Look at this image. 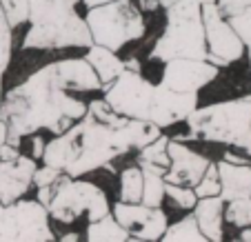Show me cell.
Masks as SVG:
<instances>
[{
	"label": "cell",
	"mask_w": 251,
	"mask_h": 242,
	"mask_svg": "<svg viewBox=\"0 0 251 242\" xmlns=\"http://www.w3.org/2000/svg\"><path fill=\"white\" fill-rule=\"evenodd\" d=\"M36 167V158L23 153L14 160H0V204L16 202L29 194Z\"/></svg>",
	"instance_id": "4fadbf2b"
},
{
	"label": "cell",
	"mask_w": 251,
	"mask_h": 242,
	"mask_svg": "<svg viewBox=\"0 0 251 242\" xmlns=\"http://www.w3.org/2000/svg\"><path fill=\"white\" fill-rule=\"evenodd\" d=\"M11 53H14V29L7 23L5 11L0 9V102H2V80L11 65Z\"/></svg>",
	"instance_id": "44dd1931"
},
{
	"label": "cell",
	"mask_w": 251,
	"mask_h": 242,
	"mask_svg": "<svg viewBox=\"0 0 251 242\" xmlns=\"http://www.w3.org/2000/svg\"><path fill=\"white\" fill-rule=\"evenodd\" d=\"M223 160H227V162H236V165H245V162H249L247 158L238 156V153H233V151H227V153H225Z\"/></svg>",
	"instance_id": "8d00e7d4"
},
{
	"label": "cell",
	"mask_w": 251,
	"mask_h": 242,
	"mask_svg": "<svg viewBox=\"0 0 251 242\" xmlns=\"http://www.w3.org/2000/svg\"><path fill=\"white\" fill-rule=\"evenodd\" d=\"M187 133L174 140H202L240 149L251 158V96L196 107L185 120Z\"/></svg>",
	"instance_id": "5b68a950"
},
{
	"label": "cell",
	"mask_w": 251,
	"mask_h": 242,
	"mask_svg": "<svg viewBox=\"0 0 251 242\" xmlns=\"http://www.w3.org/2000/svg\"><path fill=\"white\" fill-rule=\"evenodd\" d=\"M49 218L56 222L69 224L76 222L80 216L87 220H98L109 214V198L96 182L71 178L62 173V178L53 185V195L47 204Z\"/></svg>",
	"instance_id": "ba28073f"
},
{
	"label": "cell",
	"mask_w": 251,
	"mask_h": 242,
	"mask_svg": "<svg viewBox=\"0 0 251 242\" xmlns=\"http://www.w3.org/2000/svg\"><path fill=\"white\" fill-rule=\"evenodd\" d=\"M167 145H169V136L160 133L156 140H151L149 145L138 149V167L142 171H151V173H160L165 178V171L169 167V151H167Z\"/></svg>",
	"instance_id": "e0dca14e"
},
{
	"label": "cell",
	"mask_w": 251,
	"mask_h": 242,
	"mask_svg": "<svg viewBox=\"0 0 251 242\" xmlns=\"http://www.w3.org/2000/svg\"><path fill=\"white\" fill-rule=\"evenodd\" d=\"M158 2H160V7H162V9H167V7H169V5H174L176 0H158Z\"/></svg>",
	"instance_id": "60d3db41"
},
{
	"label": "cell",
	"mask_w": 251,
	"mask_h": 242,
	"mask_svg": "<svg viewBox=\"0 0 251 242\" xmlns=\"http://www.w3.org/2000/svg\"><path fill=\"white\" fill-rule=\"evenodd\" d=\"M167 151H169V167L165 171V182L171 185L194 187L211 162L207 156L194 151L182 140H174V138H169Z\"/></svg>",
	"instance_id": "7c38bea8"
},
{
	"label": "cell",
	"mask_w": 251,
	"mask_h": 242,
	"mask_svg": "<svg viewBox=\"0 0 251 242\" xmlns=\"http://www.w3.org/2000/svg\"><path fill=\"white\" fill-rule=\"evenodd\" d=\"M58 240H62V242H78V240H82V236H80V233H62V236H58Z\"/></svg>",
	"instance_id": "74e56055"
},
{
	"label": "cell",
	"mask_w": 251,
	"mask_h": 242,
	"mask_svg": "<svg viewBox=\"0 0 251 242\" xmlns=\"http://www.w3.org/2000/svg\"><path fill=\"white\" fill-rule=\"evenodd\" d=\"M227 20L233 27V31L240 36V40L245 43V47L251 45V5L245 7V9H240V11H236V14L227 16Z\"/></svg>",
	"instance_id": "f1b7e54d"
},
{
	"label": "cell",
	"mask_w": 251,
	"mask_h": 242,
	"mask_svg": "<svg viewBox=\"0 0 251 242\" xmlns=\"http://www.w3.org/2000/svg\"><path fill=\"white\" fill-rule=\"evenodd\" d=\"M162 240L165 242H207L198 222H196L194 214H187L178 222L167 224V231L162 233Z\"/></svg>",
	"instance_id": "ffe728a7"
},
{
	"label": "cell",
	"mask_w": 251,
	"mask_h": 242,
	"mask_svg": "<svg viewBox=\"0 0 251 242\" xmlns=\"http://www.w3.org/2000/svg\"><path fill=\"white\" fill-rule=\"evenodd\" d=\"M153 209H156V207H147V204H142V202H123V200H118V202L111 207V214H114V218L127 229L129 236L133 238L149 220H151Z\"/></svg>",
	"instance_id": "ac0fdd59"
},
{
	"label": "cell",
	"mask_w": 251,
	"mask_h": 242,
	"mask_svg": "<svg viewBox=\"0 0 251 242\" xmlns=\"http://www.w3.org/2000/svg\"><path fill=\"white\" fill-rule=\"evenodd\" d=\"M0 207H2V204H0Z\"/></svg>",
	"instance_id": "ee69618b"
},
{
	"label": "cell",
	"mask_w": 251,
	"mask_h": 242,
	"mask_svg": "<svg viewBox=\"0 0 251 242\" xmlns=\"http://www.w3.org/2000/svg\"><path fill=\"white\" fill-rule=\"evenodd\" d=\"M216 5L220 7V11H223L225 16H231V14H236V11L249 7L251 0H216Z\"/></svg>",
	"instance_id": "4dcf8cb0"
},
{
	"label": "cell",
	"mask_w": 251,
	"mask_h": 242,
	"mask_svg": "<svg viewBox=\"0 0 251 242\" xmlns=\"http://www.w3.org/2000/svg\"><path fill=\"white\" fill-rule=\"evenodd\" d=\"M202 24L204 40H207V60L216 67H229L238 62L245 53V43L240 40L233 27L229 24L227 16L220 11L216 2L202 5Z\"/></svg>",
	"instance_id": "30bf717a"
},
{
	"label": "cell",
	"mask_w": 251,
	"mask_h": 242,
	"mask_svg": "<svg viewBox=\"0 0 251 242\" xmlns=\"http://www.w3.org/2000/svg\"><path fill=\"white\" fill-rule=\"evenodd\" d=\"M162 85L180 94H200L220 73V67L202 58H171L162 62Z\"/></svg>",
	"instance_id": "8fae6325"
},
{
	"label": "cell",
	"mask_w": 251,
	"mask_h": 242,
	"mask_svg": "<svg viewBox=\"0 0 251 242\" xmlns=\"http://www.w3.org/2000/svg\"><path fill=\"white\" fill-rule=\"evenodd\" d=\"M85 58L91 67H94L96 76L100 78V82L104 85H109L111 80L120 76L125 72V60L118 56V51L109 47H102V45H91V47L85 49Z\"/></svg>",
	"instance_id": "2e32d148"
},
{
	"label": "cell",
	"mask_w": 251,
	"mask_h": 242,
	"mask_svg": "<svg viewBox=\"0 0 251 242\" xmlns=\"http://www.w3.org/2000/svg\"><path fill=\"white\" fill-rule=\"evenodd\" d=\"M160 133L158 124L125 118L104 98H94L80 120L45 145L40 160L71 178H80L96 169H111L116 158L145 147Z\"/></svg>",
	"instance_id": "7a4b0ae2"
},
{
	"label": "cell",
	"mask_w": 251,
	"mask_h": 242,
	"mask_svg": "<svg viewBox=\"0 0 251 242\" xmlns=\"http://www.w3.org/2000/svg\"><path fill=\"white\" fill-rule=\"evenodd\" d=\"M118 195L123 202H140L142 198V169L140 167H127L120 171V189Z\"/></svg>",
	"instance_id": "7402d4cb"
},
{
	"label": "cell",
	"mask_w": 251,
	"mask_h": 242,
	"mask_svg": "<svg viewBox=\"0 0 251 242\" xmlns=\"http://www.w3.org/2000/svg\"><path fill=\"white\" fill-rule=\"evenodd\" d=\"M80 0H29V29L25 51L87 49L94 45L85 16L78 14Z\"/></svg>",
	"instance_id": "277c9868"
},
{
	"label": "cell",
	"mask_w": 251,
	"mask_h": 242,
	"mask_svg": "<svg viewBox=\"0 0 251 242\" xmlns=\"http://www.w3.org/2000/svg\"><path fill=\"white\" fill-rule=\"evenodd\" d=\"M60 178H62V171L51 165H45V162H43V167H36V171H33V185L36 187L56 185Z\"/></svg>",
	"instance_id": "f546056e"
},
{
	"label": "cell",
	"mask_w": 251,
	"mask_h": 242,
	"mask_svg": "<svg viewBox=\"0 0 251 242\" xmlns=\"http://www.w3.org/2000/svg\"><path fill=\"white\" fill-rule=\"evenodd\" d=\"M167 23L149 51V60L167 62L171 58L207 60V40L202 24V5L198 0H176L167 7Z\"/></svg>",
	"instance_id": "8992f818"
},
{
	"label": "cell",
	"mask_w": 251,
	"mask_h": 242,
	"mask_svg": "<svg viewBox=\"0 0 251 242\" xmlns=\"http://www.w3.org/2000/svg\"><path fill=\"white\" fill-rule=\"evenodd\" d=\"M218 180H220V198L227 202L233 198L251 195V165H236V162L218 160Z\"/></svg>",
	"instance_id": "9a60e30c"
},
{
	"label": "cell",
	"mask_w": 251,
	"mask_h": 242,
	"mask_svg": "<svg viewBox=\"0 0 251 242\" xmlns=\"http://www.w3.org/2000/svg\"><path fill=\"white\" fill-rule=\"evenodd\" d=\"M9 140V124H7V120L0 118V147Z\"/></svg>",
	"instance_id": "d590c367"
},
{
	"label": "cell",
	"mask_w": 251,
	"mask_h": 242,
	"mask_svg": "<svg viewBox=\"0 0 251 242\" xmlns=\"http://www.w3.org/2000/svg\"><path fill=\"white\" fill-rule=\"evenodd\" d=\"M167 224H169L167 214L162 211V207H156V209H153V214H151V220H149V222L145 224V227H142L140 231L131 238V240H136V242H156V240H162V233L167 231Z\"/></svg>",
	"instance_id": "d4e9b609"
},
{
	"label": "cell",
	"mask_w": 251,
	"mask_h": 242,
	"mask_svg": "<svg viewBox=\"0 0 251 242\" xmlns=\"http://www.w3.org/2000/svg\"><path fill=\"white\" fill-rule=\"evenodd\" d=\"M102 82L85 58H62L40 67L27 80L2 96L0 116L9 124V143L38 133L53 136L67 131L87 114V100L80 94H98Z\"/></svg>",
	"instance_id": "6da1fadb"
},
{
	"label": "cell",
	"mask_w": 251,
	"mask_h": 242,
	"mask_svg": "<svg viewBox=\"0 0 251 242\" xmlns=\"http://www.w3.org/2000/svg\"><path fill=\"white\" fill-rule=\"evenodd\" d=\"M0 9L5 11V18L11 24V29H16L27 23L29 0H0Z\"/></svg>",
	"instance_id": "83f0119b"
},
{
	"label": "cell",
	"mask_w": 251,
	"mask_h": 242,
	"mask_svg": "<svg viewBox=\"0 0 251 242\" xmlns=\"http://www.w3.org/2000/svg\"><path fill=\"white\" fill-rule=\"evenodd\" d=\"M165 178L160 173H151V171H142V198L140 202L147 207H162L165 200Z\"/></svg>",
	"instance_id": "603a6c76"
},
{
	"label": "cell",
	"mask_w": 251,
	"mask_h": 242,
	"mask_svg": "<svg viewBox=\"0 0 251 242\" xmlns=\"http://www.w3.org/2000/svg\"><path fill=\"white\" fill-rule=\"evenodd\" d=\"M225 220L236 229L251 227V195L227 200L225 202Z\"/></svg>",
	"instance_id": "cb8c5ba5"
},
{
	"label": "cell",
	"mask_w": 251,
	"mask_h": 242,
	"mask_svg": "<svg viewBox=\"0 0 251 242\" xmlns=\"http://www.w3.org/2000/svg\"><path fill=\"white\" fill-rule=\"evenodd\" d=\"M194 194L198 198H207V195H220V180H218V167L216 162H209L204 169L202 178L194 185Z\"/></svg>",
	"instance_id": "4316f807"
},
{
	"label": "cell",
	"mask_w": 251,
	"mask_h": 242,
	"mask_svg": "<svg viewBox=\"0 0 251 242\" xmlns=\"http://www.w3.org/2000/svg\"><path fill=\"white\" fill-rule=\"evenodd\" d=\"M51 218L38 200L20 198L0 207V242H51Z\"/></svg>",
	"instance_id": "9c48e42d"
},
{
	"label": "cell",
	"mask_w": 251,
	"mask_h": 242,
	"mask_svg": "<svg viewBox=\"0 0 251 242\" xmlns=\"http://www.w3.org/2000/svg\"><path fill=\"white\" fill-rule=\"evenodd\" d=\"M85 23L94 45H102L114 51H120L147 33L145 14L133 0H111L104 5L89 7Z\"/></svg>",
	"instance_id": "52a82bcc"
},
{
	"label": "cell",
	"mask_w": 251,
	"mask_h": 242,
	"mask_svg": "<svg viewBox=\"0 0 251 242\" xmlns=\"http://www.w3.org/2000/svg\"><path fill=\"white\" fill-rule=\"evenodd\" d=\"M138 9H140L142 14H149V11L160 9V2H158V0H138Z\"/></svg>",
	"instance_id": "e575fe53"
},
{
	"label": "cell",
	"mask_w": 251,
	"mask_h": 242,
	"mask_svg": "<svg viewBox=\"0 0 251 242\" xmlns=\"http://www.w3.org/2000/svg\"><path fill=\"white\" fill-rule=\"evenodd\" d=\"M165 198H169L174 202V207L182 211H191L194 209L198 195L194 194V187H185V185H171L167 182L165 185Z\"/></svg>",
	"instance_id": "484cf974"
},
{
	"label": "cell",
	"mask_w": 251,
	"mask_h": 242,
	"mask_svg": "<svg viewBox=\"0 0 251 242\" xmlns=\"http://www.w3.org/2000/svg\"><path fill=\"white\" fill-rule=\"evenodd\" d=\"M85 240L89 242H127L131 240L129 231L114 218V214H107L98 220H91L87 224V233H85Z\"/></svg>",
	"instance_id": "d6986e66"
},
{
	"label": "cell",
	"mask_w": 251,
	"mask_h": 242,
	"mask_svg": "<svg viewBox=\"0 0 251 242\" xmlns=\"http://www.w3.org/2000/svg\"><path fill=\"white\" fill-rule=\"evenodd\" d=\"M16 156H20V147L18 145H11L7 140L2 147H0V160H14Z\"/></svg>",
	"instance_id": "d6a6232c"
},
{
	"label": "cell",
	"mask_w": 251,
	"mask_h": 242,
	"mask_svg": "<svg viewBox=\"0 0 251 242\" xmlns=\"http://www.w3.org/2000/svg\"><path fill=\"white\" fill-rule=\"evenodd\" d=\"M200 5H207V2H216V0H198Z\"/></svg>",
	"instance_id": "7bdbcfd3"
},
{
	"label": "cell",
	"mask_w": 251,
	"mask_h": 242,
	"mask_svg": "<svg viewBox=\"0 0 251 242\" xmlns=\"http://www.w3.org/2000/svg\"><path fill=\"white\" fill-rule=\"evenodd\" d=\"M31 158H36V160H40V158H43V151H45V145H47V140H43V138H40V133L38 136H36V133H31Z\"/></svg>",
	"instance_id": "1f68e13d"
},
{
	"label": "cell",
	"mask_w": 251,
	"mask_h": 242,
	"mask_svg": "<svg viewBox=\"0 0 251 242\" xmlns=\"http://www.w3.org/2000/svg\"><path fill=\"white\" fill-rule=\"evenodd\" d=\"M36 195H38L36 200H38L40 204H45V207H47L49 200H51V195H53V185H49V187H38V194H36Z\"/></svg>",
	"instance_id": "836d02e7"
},
{
	"label": "cell",
	"mask_w": 251,
	"mask_h": 242,
	"mask_svg": "<svg viewBox=\"0 0 251 242\" xmlns=\"http://www.w3.org/2000/svg\"><path fill=\"white\" fill-rule=\"evenodd\" d=\"M102 98L116 114L131 120L153 122L160 129L185 122L198 107V94H180L167 85H153L140 72L127 69L102 87Z\"/></svg>",
	"instance_id": "3957f363"
},
{
	"label": "cell",
	"mask_w": 251,
	"mask_h": 242,
	"mask_svg": "<svg viewBox=\"0 0 251 242\" xmlns=\"http://www.w3.org/2000/svg\"><path fill=\"white\" fill-rule=\"evenodd\" d=\"M238 238H240L242 242H251V227H245V229H242Z\"/></svg>",
	"instance_id": "ab89813d"
},
{
	"label": "cell",
	"mask_w": 251,
	"mask_h": 242,
	"mask_svg": "<svg viewBox=\"0 0 251 242\" xmlns=\"http://www.w3.org/2000/svg\"><path fill=\"white\" fill-rule=\"evenodd\" d=\"M196 222H198L200 231H202L207 242H220L223 240V222H225V200L220 195H207V198H198L194 204Z\"/></svg>",
	"instance_id": "5bb4252c"
},
{
	"label": "cell",
	"mask_w": 251,
	"mask_h": 242,
	"mask_svg": "<svg viewBox=\"0 0 251 242\" xmlns=\"http://www.w3.org/2000/svg\"><path fill=\"white\" fill-rule=\"evenodd\" d=\"M245 51H247V56H249V67H251V45H247Z\"/></svg>",
	"instance_id": "b9f144b4"
},
{
	"label": "cell",
	"mask_w": 251,
	"mask_h": 242,
	"mask_svg": "<svg viewBox=\"0 0 251 242\" xmlns=\"http://www.w3.org/2000/svg\"><path fill=\"white\" fill-rule=\"evenodd\" d=\"M82 5L89 9V7H98V5H104V2H111V0H80Z\"/></svg>",
	"instance_id": "f35d334b"
}]
</instances>
